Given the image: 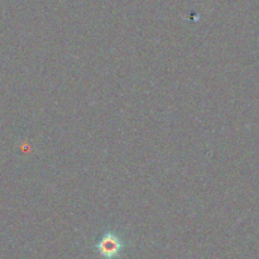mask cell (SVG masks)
I'll return each mask as SVG.
<instances>
[{"mask_svg":"<svg viewBox=\"0 0 259 259\" xmlns=\"http://www.w3.org/2000/svg\"><path fill=\"white\" fill-rule=\"evenodd\" d=\"M124 247V240L113 230H106L95 245L96 252L103 259H116L121 254Z\"/></svg>","mask_w":259,"mask_h":259,"instance_id":"obj_1","label":"cell"}]
</instances>
